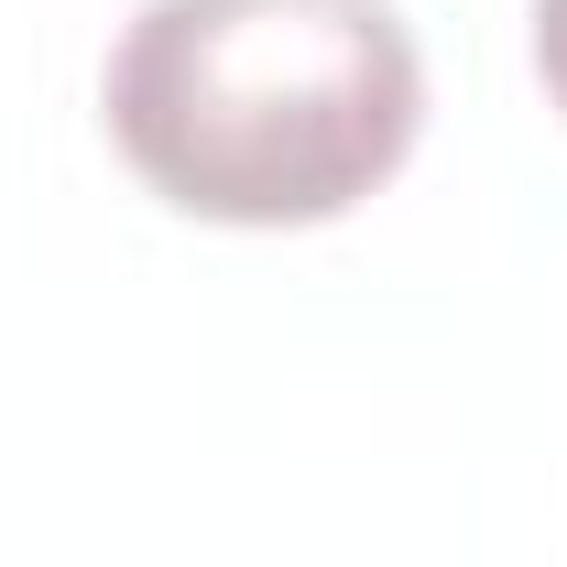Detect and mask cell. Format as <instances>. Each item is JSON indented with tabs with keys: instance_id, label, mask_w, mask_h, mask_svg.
Returning a JSON list of instances; mask_svg holds the SVG:
<instances>
[{
	"instance_id": "obj_1",
	"label": "cell",
	"mask_w": 567,
	"mask_h": 567,
	"mask_svg": "<svg viewBox=\"0 0 567 567\" xmlns=\"http://www.w3.org/2000/svg\"><path fill=\"white\" fill-rule=\"evenodd\" d=\"M99 110L164 208L218 229H328L404 175L425 55L393 0H142Z\"/></svg>"
},
{
	"instance_id": "obj_2",
	"label": "cell",
	"mask_w": 567,
	"mask_h": 567,
	"mask_svg": "<svg viewBox=\"0 0 567 567\" xmlns=\"http://www.w3.org/2000/svg\"><path fill=\"white\" fill-rule=\"evenodd\" d=\"M535 76H546V99L567 121V0H535Z\"/></svg>"
}]
</instances>
